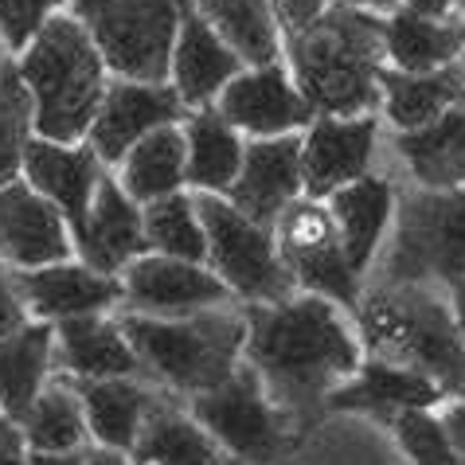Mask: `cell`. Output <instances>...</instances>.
Listing matches in <instances>:
<instances>
[{"mask_svg":"<svg viewBox=\"0 0 465 465\" xmlns=\"http://www.w3.org/2000/svg\"><path fill=\"white\" fill-rule=\"evenodd\" d=\"M184 164H188V141L184 129L176 125H161L149 137H141L122 161V180L129 200L137 203H153L161 196L184 188Z\"/></svg>","mask_w":465,"mask_h":465,"instance_id":"31","label":"cell"},{"mask_svg":"<svg viewBox=\"0 0 465 465\" xmlns=\"http://www.w3.org/2000/svg\"><path fill=\"white\" fill-rule=\"evenodd\" d=\"M380 102L387 110V118L399 125V134L422 129L438 122L450 106L465 102V67L450 63L438 71H422V74H407L395 67H380Z\"/></svg>","mask_w":465,"mask_h":465,"instance_id":"26","label":"cell"},{"mask_svg":"<svg viewBox=\"0 0 465 465\" xmlns=\"http://www.w3.org/2000/svg\"><path fill=\"white\" fill-rule=\"evenodd\" d=\"M438 399H442L438 383L426 380L422 371L371 356L368 364H360L356 376L337 383V391L329 395L325 411H356V415H371V419L391 426L399 411L434 407Z\"/></svg>","mask_w":465,"mask_h":465,"instance_id":"21","label":"cell"},{"mask_svg":"<svg viewBox=\"0 0 465 465\" xmlns=\"http://www.w3.org/2000/svg\"><path fill=\"white\" fill-rule=\"evenodd\" d=\"M20 430H24V438H28V446L44 450V454L83 450L86 434H90L79 395H74L63 380L55 387H44L40 399L28 407V415L20 419Z\"/></svg>","mask_w":465,"mask_h":465,"instance_id":"34","label":"cell"},{"mask_svg":"<svg viewBox=\"0 0 465 465\" xmlns=\"http://www.w3.org/2000/svg\"><path fill=\"white\" fill-rule=\"evenodd\" d=\"M192 5L247 67L278 63L282 32L270 0H192Z\"/></svg>","mask_w":465,"mask_h":465,"instance_id":"32","label":"cell"},{"mask_svg":"<svg viewBox=\"0 0 465 465\" xmlns=\"http://www.w3.org/2000/svg\"><path fill=\"white\" fill-rule=\"evenodd\" d=\"M278 254L293 274V286L309 293H321L329 302H341L344 309H360V274L348 266L337 223L325 203L297 196L274 223Z\"/></svg>","mask_w":465,"mask_h":465,"instance_id":"10","label":"cell"},{"mask_svg":"<svg viewBox=\"0 0 465 465\" xmlns=\"http://www.w3.org/2000/svg\"><path fill=\"white\" fill-rule=\"evenodd\" d=\"M51 352H55V325L28 321L16 337L0 344V415L24 419L28 407L40 399Z\"/></svg>","mask_w":465,"mask_h":465,"instance_id":"30","label":"cell"},{"mask_svg":"<svg viewBox=\"0 0 465 465\" xmlns=\"http://www.w3.org/2000/svg\"><path fill=\"white\" fill-rule=\"evenodd\" d=\"M74 247H79L83 262L90 270H98V274H114V278H118L134 258H141L149 251L137 200H129L125 188L110 173L98 180V192H94V203H90L86 227L74 235Z\"/></svg>","mask_w":465,"mask_h":465,"instance_id":"20","label":"cell"},{"mask_svg":"<svg viewBox=\"0 0 465 465\" xmlns=\"http://www.w3.org/2000/svg\"><path fill=\"white\" fill-rule=\"evenodd\" d=\"M141 227H145V247L153 254L180 258V262H208V235L200 227L196 203L184 192L161 196L141 208Z\"/></svg>","mask_w":465,"mask_h":465,"instance_id":"33","label":"cell"},{"mask_svg":"<svg viewBox=\"0 0 465 465\" xmlns=\"http://www.w3.org/2000/svg\"><path fill=\"white\" fill-rule=\"evenodd\" d=\"M59 5L63 0H0V40L12 51H24Z\"/></svg>","mask_w":465,"mask_h":465,"instance_id":"37","label":"cell"},{"mask_svg":"<svg viewBox=\"0 0 465 465\" xmlns=\"http://www.w3.org/2000/svg\"><path fill=\"white\" fill-rule=\"evenodd\" d=\"M239 71H247V63L219 40V32L200 16L196 5L184 0L176 47H173V67H169L173 90L180 94V102H184V110L212 106V98L235 79Z\"/></svg>","mask_w":465,"mask_h":465,"instance_id":"18","label":"cell"},{"mask_svg":"<svg viewBox=\"0 0 465 465\" xmlns=\"http://www.w3.org/2000/svg\"><path fill=\"white\" fill-rule=\"evenodd\" d=\"M192 419L208 430L239 465H274L290 454L293 438L286 415L266 399L251 364H239L223 387L192 395Z\"/></svg>","mask_w":465,"mask_h":465,"instance_id":"9","label":"cell"},{"mask_svg":"<svg viewBox=\"0 0 465 465\" xmlns=\"http://www.w3.org/2000/svg\"><path fill=\"white\" fill-rule=\"evenodd\" d=\"M63 383L79 395L83 415H86V430L98 438L106 450L129 454L145 422V411L153 407V395L145 383H137L134 376H118V380H71L63 376Z\"/></svg>","mask_w":465,"mask_h":465,"instance_id":"23","label":"cell"},{"mask_svg":"<svg viewBox=\"0 0 465 465\" xmlns=\"http://www.w3.org/2000/svg\"><path fill=\"white\" fill-rule=\"evenodd\" d=\"M28 465H86L83 450H67V454H44V450H32Z\"/></svg>","mask_w":465,"mask_h":465,"instance_id":"41","label":"cell"},{"mask_svg":"<svg viewBox=\"0 0 465 465\" xmlns=\"http://www.w3.org/2000/svg\"><path fill=\"white\" fill-rule=\"evenodd\" d=\"M411 173L422 188H465V102L450 106L442 118L395 137Z\"/></svg>","mask_w":465,"mask_h":465,"instance_id":"29","label":"cell"},{"mask_svg":"<svg viewBox=\"0 0 465 465\" xmlns=\"http://www.w3.org/2000/svg\"><path fill=\"white\" fill-rule=\"evenodd\" d=\"M24 305L40 321H67V317H90L110 309L125 297L122 278L98 274L86 262H51L40 270H12Z\"/></svg>","mask_w":465,"mask_h":465,"instance_id":"19","label":"cell"},{"mask_svg":"<svg viewBox=\"0 0 465 465\" xmlns=\"http://www.w3.org/2000/svg\"><path fill=\"white\" fill-rule=\"evenodd\" d=\"M184 141H188L184 184L212 192V196H227L242 169V149H247L239 141V129L219 114V106H200L188 114Z\"/></svg>","mask_w":465,"mask_h":465,"instance_id":"28","label":"cell"},{"mask_svg":"<svg viewBox=\"0 0 465 465\" xmlns=\"http://www.w3.org/2000/svg\"><path fill=\"white\" fill-rule=\"evenodd\" d=\"M454 8L461 12V16H465V0H454Z\"/></svg>","mask_w":465,"mask_h":465,"instance_id":"46","label":"cell"},{"mask_svg":"<svg viewBox=\"0 0 465 465\" xmlns=\"http://www.w3.org/2000/svg\"><path fill=\"white\" fill-rule=\"evenodd\" d=\"M118 325L134 344L145 376L180 395H203L223 387L235 376L239 352L247 344V317L219 313V309L188 317L125 313Z\"/></svg>","mask_w":465,"mask_h":465,"instance_id":"5","label":"cell"},{"mask_svg":"<svg viewBox=\"0 0 465 465\" xmlns=\"http://www.w3.org/2000/svg\"><path fill=\"white\" fill-rule=\"evenodd\" d=\"M465 51V20L419 16L411 8H395L383 16V59L395 71L422 74L458 63Z\"/></svg>","mask_w":465,"mask_h":465,"instance_id":"24","label":"cell"},{"mask_svg":"<svg viewBox=\"0 0 465 465\" xmlns=\"http://www.w3.org/2000/svg\"><path fill=\"white\" fill-rule=\"evenodd\" d=\"M71 251V227L55 203L24 180L0 188V262H8L12 270H40L51 262H67Z\"/></svg>","mask_w":465,"mask_h":465,"instance_id":"14","label":"cell"},{"mask_svg":"<svg viewBox=\"0 0 465 465\" xmlns=\"http://www.w3.org/2000/svg\"><path fill=\"white\" fill-rule=\"evenodd\" d=\"M290 74L313 118H360L380 106L383 16L352 5H329L317 20L282 32Z\"/></svg>","mask_w":465,"mask_h":465,"instance_id":"2","label":"cell"},{"mask_svg":"<svg viewBox=\"0 0 465 465\" xmlns=\"http://www.w3.org/2000/svg\"><path fill=\"white\" fill-rule=\"evenodd\" d=\"M28 325V305L16 290V278H12L8 266H0V344L12 341L16 332Z\"/></svg>","mask_w":465,"mask_h":465,"instance_id":"38","label":"cell"},{"mask_svg":"<svg viewBox=\"0 0 465 465\" xmlns=\"http://www.w3.org/2000/svg\"><path fill=\"white\" fill-rule=\"evenodd\" d=\"M302 196V137H262L242 149V169L227 200L235 208L274 231L278 215Z\"/></svg>","mask_w":465,"mask_h":465,"instance_id":"16","label":"cell"},{"mask_svg":"<svg viewBox=\"0 0 465 465\" xmlns=\"http://www.w3.org/2000/svg\"><path fill=\"white\" fill-rule=\"evenodd\" d=\"M391 208H395V196L383 176H360L329 196V215H332V223H337L348 266H352L356 274L368 270L387 219H391Z\"/></svg>","mask_w":465,"mask_h":465,"instance_id":"27","label":"cell"},{"mask_svg":"<svg viewBox=\"0 0 465 465\" xmlns=\"http://www.w3.org/2000/svg\"><path fill=\"white\" fill-rule=\"evenodd\" d=\"M0 67H5V59H0Z\"/></svg>","mask_w":465,"mask_h":465,"instance_id":"47","label":"cell"},{"mask_svg":"<svg viewBox=\"0 0 465 465\" xmlns=\"http://www.w3.org/2000/svg\"><path fill=\"white\" fill-rule=\"evenodd\" d=\"M356 321L371 356L415 368L438 383L442 395L465 399V337L446 302L430 286H391L380 282L360 302Z\"/></svg>","mask_w":465,"mask_h":465,"instance_id":"4","label":"cell"},{"mask_svg":"<svg viewBox=\"0 0 465 465\" xmlns=\"http://www.w3.org/2000/svg\"><path fill=\"white\" fill-rule=\"evenodd\" d=\"M337 5H352L364 12H395V0H337Z\"/></svg>","mask_w":465,"mask_h":465,"instance_id":"45","label":"cell"},{"mask_svg":"<svg viewBox=\"0 0 465 465\" xmlns=\"http://www.w3.org/2000/svg\"><path fill=\"white\" fill-rule=\"evenodd\" d=\"M24 176L28 184L40 192L44 200H51L59 208V215L67 219L71 239L86 227L90 203H94L98 180L106 176L102 173L98 153L86 145H59V141H44L32 137L24 145Z\"/></svg>","mask_w":465,"mask_h":465,"instance_id":"17","label":"cell"},{"mask_svg":"<svg viewBox=\"0 0 465 465\" xmlns=\"http://www.w3.org/2000/svg\"><path fill=\"white\" fill-rule=\"evenodd\" d=\"M32 94V129L44 141L79 145L106 94V63L74 16H51L16 63Z\"/></svg>","mask_w":465,"mask_h":465,"instance_id":"3","label":"cell"},{"mask_svg":"<svg viewBox=\"0 0 465 465\" xmlns=\"http://www.w3.org/2000/svg\"><path fill=\"white\" fill-rule=\"evenodd\" d=\"M180 118H188V110L173 90V83L114 79L106 83V94H102L94 125L86 134V145L98 153L102 164H122L125 153L141 137H149L161 125H176Z\"/></svg>","mask_w":465,"mask_h":465,"instance_id":"11","label":"cell"},{"mask_svg":"<svg viewBox=\"0 0 465 465\" xmlns=\"http://www.w3.org/2000/svg\"><path fill=\"white\" fill-rule=\"evenodd\" d=\"M376 153V114L360 118H313L302 137V192L309 200H329L337 188L368 176Z\"/></svg>","mask_w":465,"mask_h":465,"instance_id":"15","label":"cell"},{"mask_svg":"<svg viewBox=\"0 0 465 465\" xmlns=\"http://www.w3.org/2000/svg\"><path fill=\"white\" fill-rule=\"evenodd\" d=\"M391 430L399 438V446L407 450V458L415 465H461L454 446H450V434L438 415H430V407L419 411H399L391 419Z\"/></svg>","mask_w":465,"mask_h":465,"instance_id":"36","label":"cell"},{"mask_svg":"<svg viewBox=\"0 0 465 465\" xmlns=\"http://www.w3.org/2000/svg\"><path fill=\"white\" fill-rule=\"evenodd\" d=\"M0 465H28V438L8 415H0Z\"/></svg>","mask_w":465,"mask_h":465,"instance_id":"39","label":"cell"},{"mask_svg":"<svg viewBox=\"0 0 465 465\" xmlns=\"http://www.w3.org/2000/svg\"><path fill=\"white\" fill-rule=\"evenodd\" d=\"M442 426H446V434H450V446H454L458 461L465 465V399L446 411V415H442Z\"/></svg>","mask_w":465,"mask_h":465,"instance_id":"40","label":"cell"},{"mask_svg":"<svg viewBox=\"0 0 465 465\" xmlns=\"http://www.w3.org/2000/svg\"><path fill=\"white\" fill-rule=\"evenodd\" d=\"M129 454L134 465H235V458L169 399H153Z\"/></svg>","mask_w":465,"mask_h":465,"instance_id":"25","label":"cell"},{"mask_svg":"<svg viewBox=\"0 0 465 465\" xmlns=\"http://www.w3.org/2000/svg\"><path fill=\"white\" fill-rule=\"evenodd\" d=\"M180 8L184 0H74V20L94 40L106 71L134 83H164Z\"/></svg>","mask_w":465,"mask_h":465,"instance_id":"6","label":"cell"},{"mask_svg":"<svg viewBox=\"0 0 465 465\" xmlns=\"http://www.w3.org/2000/svg\"><path fill=\"white\" fill-rule=\"evenodd\" d=\"M247 360L293 434L313 430L337 383L356 376L364 356L337 305L321 293L247 309Z\"/></svg>","mask_w":465,"mask_h":465,"instance_id":"1","label":"cell"},{"mask_svg":"<svg viewBox=\"0 0 465 465\" xmlns=\"http://www.w3.org/2000/svg\"><path fill=\"white\" fill-rule=\"evenodd\" d=\"M122 286H125L122 302L129 305V313H145V317H188L223 305L231 297L219 274L164 254L134 258L125 266Z\"/></svg>","mask_w":465,"mask_h":465,"instance_id":"12","label":"cell"},{"mask_svg":"<svg viewBox=\"0 0 465 465\" xmlns=\"http://www.w3.org/2000/svg\"><path fill=\"white\" fill-rule=\"evenodd\" d=\"M465 278V188H422L399 203L383 282L430 286Z\"/></svg>","mask_w":465,"mask_h":465,"instance_id":"7","label":"cell"},{"mask_svg":"<svg viewBox=\"0 0 465 465\" xmlns=\"http://www.w3.org/2000/svg\"><path fill=\"white\" fill-rule=\"evenodd\" d=\"M51 360L71 380H118L145 371L134 344L125 341L122 325L106 321L102 313L55 321V352H51Z\"/></svg>","mask_w":465,"mask_h":465,"instance_id":"22","label":"cell"},{"mask_svg":"<svg viewBox=\"0 0 465 465\" xmlns=\"http://www.w3.org/2000/svg\"><path fill=\"white\" fill-rule=\"evenodd\" d=\"M200 227L208 235V262L212 274L223 278L231 293L247 297L251 305H278L293 297V274L278 254L274 231L242 215L227 196L200 192L192 196Z\"/></svg>","mask_w":465,"mask_h":465,"instance_id":"8","label":"cell"},{"mask_svg":"<svg viewBox=\"0 0 465 465\" xmlns=\"http://www.w3.org/2000/svg\"><path fill=\"white\" fill-rule=\"evenodd\" d=\"M450 293H454V317H458V329H461V337H465V278L454 282Z\"/></svg>","mask_w":465,"mask_h":465,"instance_id":"44","label":"cell"},{"mask_svg":"<svg viewBox=\"0 0 465 465\" xmlns=\"http://www.w3.org/2000/svg\"><path fill=\"white\" fill-rule=\"evenodd\" d=\"M403 8L419 12V16H450V8H454V0H399Z\"/></svg>","mask_w":465,"mask_h":465,"instance_id":"42","label":"cell"},{"mask_svg":"<svg viewBox=\"0 0 465 465\" xmlns=\"http://www.w3.org/2000/svg\"><path fill=\"white\" fill-rule=\"evenodd\" d=\"M32 141V94L20 71L0 67V188L24 173V145Z\"/></svg>","mask_w":465,"mask_h":465,"instance_id":"35","label":"cell"},{"mask_svg":"<svg viewBox=\"0 0 465 465\" xmlns=\"http://www.w3.org/2000/svg\"><path fill=\"white\" fill-rule=\"evenodd\" d=\"M219 114L254 137H286L313 122V110L302 98L293 74L282 63L239 71L219 90Z\"/></svg>","mask_w":465,"mask_h":465,"instance_id":"13","label":"cell"},{"mask_svg":"<svg viewBox=\"0 0 465 465\" xmlns=\"http://www.w3.org/2000/svg\"><path fill=\"white\" fill-rule=\"evenodd\" d=\"M86 465H134V461H125V454H118V450H94V454H86Z\"/></svg>","mask_w":465,"mask_h":465,"instance_id":"43","label":"cell"}]
</instances>
